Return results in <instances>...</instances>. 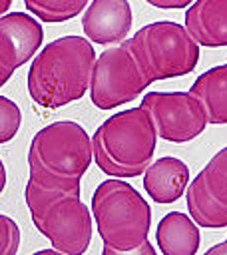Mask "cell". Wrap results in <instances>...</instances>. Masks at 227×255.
<instances>
[{
  "instance_id": "obj_1",
  "label": "cell",
  "mask_w": 227,
  "mask_h": 255,
  "mask_svg": "<svg viewBox=\"0 0 227 255\" xmlns=\"http://www.w3.org/2000/svg\"><path fill=\"white\" fill-rule=\"evenodd\" d=\"M96 50L84 36H62L46 44L28 70V94L46 110L64 108L86 96Z\"/></svg>"
},
{
  "instance_id": "obj_2",
  "label": "cell",
  "mask_w": 227,
  "mask_h": 255,
  "mask_svg": "<svg viewBox=\"0 0 227 255\" xmlns=\"http://www.w3.org/2000/svg\"><path fill=\"white\" fill-rule=\"evenodd\" d=\"M94 161L92 137L76 122H54L30 141V179L42 187L80 193V179Z\"/></svg>"
},
{
  "instance_id": "obj_3",
  "label": "cell",
  "mask_w": 227,
  "mask_h": 255,
  "mask_svg": "<svg viewBox=\"0 0 227 255\" xmlns=\"http://www.w3.org/2000/svg\"><path fill=\"white\" fill-rule=\"evenodd\" d=\"M157 133L143 108H129L110 116L92 135L96 165L115 179L137 177L151 165Z\"/></svg>"
},
{
  "instance_id": "obj_4",
  "label": "cell",
  "mask_w": 227,
  "mask_h": 255,
  "mask_svg": "<svg viewBox=\"0 0 227 255\" xmlns=\"http://www.w3.org/2000/svg\"><path fill=\"white\" fill-rule=\"evenodd\" d=\"M24 201L36 229L64 255H84L92 241V211L76 191L42 187L28 177Z\"/></svg>"
},
{
  "instance_id": "obj_5",
  "label": "cell",
  "mask_w": 227,
  "mask_h": 255,
  "mask_svg": "<svg viewBox=\"0 0 227 255\" xmlns=\"http://www.w3.org/2000/svg\"><path fill=\"white\" fill-rule=\"evenodd\" d=\"M92 219L106 247L127 251L147 241L151 207L133 185L106 179L92 195Z\"/></svg>"
},
{
  "instance_id": "obj_6",
  "label": "cell",
  "mask_w": 227,
  "mask_h": 255,
  "mask_svg": "<svg viewBox=\"0 0 227 255\" xmlns=\"http://www.w3.org/2000/svg\"><path fill=\"white\" fill-rule=\"evenodd\" d=\"M127 44L149 84L185 76L199 62V46L177 22L159 20L145 24L127 38Z\"/></svg>"
},
{
  "instance_id": "obj_7",
  "label": "cell",
  "mask_w": 227,
  "mask_h": 255,
  "mask_svg": "<svg viewBox=\"0 0 227 255\" xmlns=\"http://www.w3.org/2000/svg\"><path fill=\"white\" fill-rule=\"evenodd\" d=\"M149 86L127 40L104 50L92 70L90 100L100 110H114L135 100Z\"/></svg>"
},
{
  "instance_id": "obj_8",
  "label": "cell",
  "mask_w": 227,
  "mask_h": 255,
  "mask_svg": "<svg viewBox=\"0 0 227 255\" xmlns=\"http://www.w3.org/2000/svg\"><path fill=\"white\" fill-rule=\"evenodd\" d=\"M139 108L149 114L157 137L171 143L191 141L207 126L201 102L189 92H147Z\"/></svg>"
},
{
  "instance_id": "obj_9",
  "label": "cell",
  "mask_w": 227,
  "mask_h": 255,
  "mask_svg": "<svg viewBox=\"0 0 227 255\" xmlns=\"http://www.w3.org/2000/svg\"><path fill=\"white\" fill-rule=\"evenodd\" d=\"M185 203L197 227H227V145L221 147L187 185Z\"/></svg>"
},
{
  "instance_id": "obj_10",
  "label": "cell",
  "mask_w": 227,
  "mask_h": 255,
  "mask_svg": "<svg viewBox=\"0 0 227 255\" xmlns=\"http://www.w3.org/2000/svg\"><path fill=\"white\" fill-rule=\"evenodd\" d=\"M44 30L24 12H8L0 18V88L12 74L40 50Z\"/></svg>"
},
{
  "instance_id": "obj_11",
  "label": "cell",
  "mask_w": 227,
  "mask_h": 255,
  "mask_svg": "<svg viewBox=\"0 0 227 255\" xmlns=\"http://www.w3.org/2000/svg\"><path fill=\"white\" fill-rule=\"evenodd\" d=\"M82 28L94 44H121L131 30V6L127 0H92L84 10Z\"/></svg>"
},
{
  "instance_id": "obj_12",
  "label": "cell",
  "mask_w": 227,
  "mask_h": 255,
  "mask_svg": "<svg viewBox=\"0 0 227 255\" xmlns=\"http://www.w3.org/2000/svg\"><path fill=\"white\" fill-rule=\"evenodd\" d=\"M183 28L197 46H227V0H195L185 12Z\"/></svg>"
},
{
  "instance_id": "obj_13",
  "label": "cell",
  "mask_w": 227,
  "mask_h": 255,
  "mask_svg": "<svg viewBox=\"0 0 227 255\" xmlns=\"http://www.w3.org/2000/svg\"><path fill=\"white\" fill-rule=\"evenodd\" d=\"M189 185V167L183 159L165 155L145 169L143 189L155 203H173L177 201Z\"/></svg>"
},
{
  "instance_id": "obj_14",
  "label": "cell",
  "mask_w": 227,
  "mask_h": 255,
  "mask_svg": "<svg viewBox=\"0 0 227 255\" xmlns=\"http://www.w3.org/2000/svg\"><path fill=\"white\" fill-rule=\"evenodd\" d=\"M155 239L163 255H195L201 233L189 215L183 211H169L157 223Z\"/></svg>"
},
{
  "instance_id": "obj_15",
  "label": "cell",
  "mask_w": 227,
  "mask_h": 255,
  "mask_svg": "<svg viewBox=\"0 0 227 255\" xmlns=\"http://www.w3.org/2000/svg\"><path fill=\"white\" fill-rule=\"evenodd\" d=\"M189 94L201 102L207 124H227V64L203 72L191 84Z\"/></svg>"
},
{
  "instance_id": "obj_16",
  "label": "cell",
  "mask_w": 227,
  "mask_h": 255,
  "mask_svg": "<svg viewBox=\"0 0 227 255\" xmlns=\"http://www.w3.org/2000/svg\"><path fill=\"white\" fill-rule=\"evenodd\" d=\"M24 6L42 22H66L82 14L88 0H24Z\"/></svg>"
},
{
  "instance_id": "obj_17",
  "label": "cell",
  "mask_w": 227,
  "mask_h": 255,
  "mask_svg": "<svg viewBox=\"0 0 227 255\" xmlns=\"http://www.w3.org/2000/svg\"><path fill=\"white\" fill-rule=\"evenodd\" d=\"M22 124V112L16 102L6 96H0V143L10 141Z\"/></svg>"
},
{
  "instance_id": "obj_18",
  "label": "cell",
  "mask_w": 227,
  "mask_h": 255,
  "mask_svg": "<svg viewBox=\"0 0 227 255\" xmlns=\"http://www.w3.org/2000/svg\"><path fill=\"white\" fill-rule=\"evenodd\" d=\"M20 247V227L18 223L0 213V255H16Z\"/></svg>"
},
{
  "instance_id": "obj_19",
  "label": "cell",
  "mask_w": 227,
  "mask_h": 255,
  "mask_svg": "<svg viewBox=\"0 0 227 255\" xmlns=\"http://www.w3.org/2000/svg\"><path fill=\"white\" fill-rule=\"evenodd\" d=\"M102 255H157V251L153 249V245L149 241L137 245L135 249H127V251H117V249H112V247H104Z\"/></svg>"
},
{
  "instance_id": "obj_20",
  "label": "cell",
  "mask_w": 227,
  "mask_h": 255,
  "mask_svg": "<svg viewBox=\"0 0 227 255\" xmlns=\"http://www.w3.org/2000/svg\"><path fill=\"white\" fill-rule=\"evenodd\" d=\"M145 2L155 8H163V10H179V8L189 6L195 0H145Z\"/></svg>"
},
{
  "instance_id": "obj_21",
  "label": "cell",
  "mask_w": 227,
  "mask_h": 255,
  "mask_svg": "<svg viewBox=\"0 0 227 255\" xmlns=\"http://www.w3.org/2000/svg\"><path fill=\"white\" fill-rule=\"evenodd\" d=\"M203 255H227V239H225V241H221V243L211 245Z\"/></svg>"
},
{
  "instance_id": "obj_22",
  "label": "cell",
  "mask_w": 227,
  "mask_h": 255,
  "mask_svg": "<svg viewBox=\"0 0 227 255\" xmlns=\"http://www.w3.org/2000/svg\"><path fill=\"white\" fill-rule=\"evenodd\" d=\"M12 2H14V0H0V18L8 14V10H10Z\"/></svg>"
},
{
  "instance_id": "obj_23",
  "label": "cell",
  "mask_w": 227,
  "mask_h": 255,
  "mask_svg": "<svg viewBox=\"0 0 227 255\" xmlns=\"http://www.w3.org/2000/svg\"><path fill=\"white\" fill-rule=\"evenodd\" d=\"M4 185H6V167H4V163L0 159V193L4 191Z\"/></svg>"
},
{
  "instance_id": "obj_24",
  "label": "cell",
  "mask_w": 227,
  "mask_h": 255,
  "mask_svg": "<svg viewBox=\"0 0 227 255\" xmlns=\"http://www.w3.org/2000/svg\"><path fill=\"white\" fill-rule=\"evenodd\" d=\"M32 255H64V253H60V251H56V249H40V251H36V253H32Z\"/></svg>"
}]
</instances>
